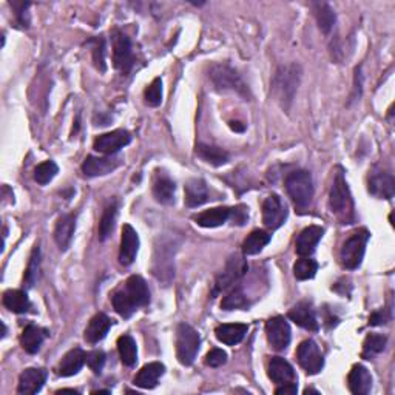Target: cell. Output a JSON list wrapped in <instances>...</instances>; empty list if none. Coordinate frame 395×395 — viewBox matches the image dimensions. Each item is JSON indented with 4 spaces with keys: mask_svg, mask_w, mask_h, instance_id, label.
Returning a JSON list of instances; mask_svg holds the SVG:
<instances>
[{
    "mask_svg": "<svg viewBox=\"0 0 395 395\" xmlns=\"http://www.w3.org/2000/svg\"><path fill=\"white\" fill-rule=\"evenodd\" d=\"M111 303L119 315L130 318L139 307H146L150 303L147 283L139 275H131L124 286L113 292Z\"/></svg>",
    "mask_w": 395,
    "mask_h": 395,
    "instance_id": "obj_1",
    "label": "cell"
},
{
    "mask_svg": "<svg viewBox=\"0 0 395 395\" xmlns=\"http://www.w3.org/2000/svg\"><path fill=\"white\" fill-rule=\"evenodd\" d=\"M329 207L334 215L340 219L343 224H352L355 221V205L352 193L344 178L341 168L335 173L334 183H332L329 192Z\"/></svg>",
    "mask_w": 395,
    "mask_h": 395,
    "instance_id": "obj_2",
    "label": "cell"
},
{
    "mask_svg": "<svg viewBox=\"0 0 395 395\" xmlns=\"http://www.w3.org/2000/svg\"><path fill=\"white\" fill-rule=\"evenodd\" d=\"M284 185L287 195L291 196L293 205L300 212L309 209L313 198V181L309 172L297 170L289 173L284 181Z\"/></svg>",
    "mask_w": 395,
    "mask_h": 395,
    "instance_id": "obj_3",
    "label": "cell"
},
{
    "mask_svg": "<svg viewBox=\"0 0 395 395\" xmlns=\"http://www.w3.org/2000/svg\"><path fill=\"white\" fill-rule=\"evenodd\" d=\"M300 67L298 65H289V67H280L273 78V91L277 95L278 100L283 105V109H289L293 96H295L298 84H300Z\"/></svg>",
    "mask_w": 395,
    "mask_h": 395,
    "instance_id": "obj_4",
    "label": "cell"
},
{
    "mask_svg": "<svg viewBox=\"0 0 395 395\" xmlns=\"http://www.w3.org/2000/svg\"><path fill=\"white\" fill-rule=\"evenodd\" d=\"M369 238H371V234H369L366 229H360L354 232V234L343 242V247L340 250V260L344 269L355 271V269L361 266Z\"/></svg>",
    "mask_w": 395,
    "mask_h": 395,
    "instance_id": "obj_5",
    "label": "cell"
},
{
    "mask_svg": "<svg viewBox=\"0 0 395 395\" xmlns=\"http://www.w3.org/2000/svg\"><path fill=\"white\" fill-rule=\"evenodd\" d=\"M201 338L190 324L181 323L177 329V357L184 366H190L195 361L199 350Z\"/></svg>",
    "mask_w": 395,
    "mask_h": 395,
    "instance_id": "obj_6",
    "label": "cell"
},
{
    "mask_svg": "<svg viewBox=\"0 0 395 395\" xmlns=\"http://www.w3.org/2000/svg\"><path fill=\"white\" fill-rule=\"evenodd\" d=\"M210 79L218 90L235 91L242 98H250L247 85L234 68L224 64H216L210 68Z\"/></svg>",
    "mask_w": 395,
    "mask_h": 395,
    "instance_id": "obj_7",
    "label": "cell"
},
{
    "mask_svg": "<svg viewBox=\"0 0 395 395\" xmlns=\"http://www.w3.org/2000/svg\"><path fill=\"white\" fill-rule=\"evenodd\" d=\"M247 262L244 260L242 255H232L227 264H225L224 271L218 275L216 281H215V286H213V292L212 295L215 298L218 293H223L227 289H230L232 286H235V283H238L244 275L247 272Z\"/></svg>",
    "mask_w": 395,
    "mask_h": 395,
    "instance_id": "obj_8",
    "label": "cell"
},
{
    "mask_svg": "<svg viewBox=\"0 0 395 395\" xmlns=\"http://www.w3.org/2000/svg\"><path fill=\"white\" fill-rule=\"evenodd\" d=\"M113 64L116 70L124 74L130 73L135 64L130 37L119 30L113 31Z\"/></svg>",
    "mask_w": 395,
    "mask_h": 395,
    "instance_id": "obj_9",
    "label": "cell"
},
{
    "mask_svg": "<svg viewBox=\"0 0 395 395\" xmlns=\"http://www.w3.org/2000/svg\"><path fill=\"white\" fill-rule=\"evenodd\" d=\"M368 190L379 199H392L395 193L394 174L383 168H372L368 177Z\"/></svg>",
    "mask_w": 395,
    "mask_h": 395,
    "instance_id": "obj_10",
    "label": "cell"
},
{
    "mask_svg": "<svg viewBox=\"0 0 395 395\" xmlns=\"http://www.w3.org/2000/svg\"><path fill=\"white\" fill-rule=\"evenodd\" d=\"M297 360L307 374L315 375L324 368V357L313 340H304L297 349Z\"/></svg>",
    "mask_w": 395,
    "mask_h": 395,
    "instance_id": "obj_11",
    "label": "cell"
},
{
    "mask_svg": "<svg viewBox=\"0 0 395 395\" xmlns=\"http://www.w3.org/2000/svg\"><path fill=\"white\" fill-rule=\"evenodd\" d=\"M267 341L275 350H284L291 344L292 330L284 317H273L266 323Z\"/></svg>",
    "mask_w": 395,
    "mask_h": 395,
    "instance_id": "obj_12",
    "label": "cell"
},
{
    "mask_svg": "<svg viewBox=\"0 0 395 395\" xmlns=\"http://www.w3.org/2000/svg\"><path fill=\"white\" fill-rule=\"evenodd\" d=\"M287 218V207L281 201L278 195L267 196L264 203H262V221H264L266 227L271 230H277L284 224Z\"/></svg>",
    "mask_w": 395,
    "mask_h": 395,
    "instance_id": "obj_13",
    "label": "cell"
},
{
    "mask_svg": "<svg viewBox=\"0 0 395 395\" xmlns=\"http://www.w3.org/2000/svg\"><path fill=\"white\" fill-rule=\"evenodd\" d=\"M130 142H131V135L127 130H115L110 131V133L98 136L93 147H95V150L99 153L111 156L116 155L119 150L124 148L125 146H128Z\"/></svg>",
    "mask_w": 395,
    "mask_h": 395,
    "instance_id": "obj_14",
    "label": "cell"
},
{
    "mask_svg": "<svg viewBox=\"0 0 395 395\" xmlns=\"http://www.w3.org/2000/svg\"><path fill=\"white\" fill-rule=\"evenodd\" d=\"M139 250V236L130 224H124L121 236V249H119V262L122 266L133 264Z\"/></svg>",
    "mask_w": 395,
    "mask_h": 395,
    "instance_id": "obj_15",
    "label": "cell"
},
{
    "mask_svg": "<svg viewBox=\"0 0 395 395\" xmlns=\"http://www.w3.org/2000/svg\"><path fill=\"white\" fill-rule=\"evenodd\" d=\"M121 159L115 158V156H87V159L82 164V172L85 177L95 178V177H104V174H109L113 170L121 166Z\"/></svg>",
    "mask_w": 395,
    "mask_h": 395,
    "instance_id": "obj_16",
    "label": "cell"
},
{
    "mask_svg": "<svg viewBox=\"0 0 395 395\" xmlns=\"http://www.w3.org/2000/svg\"><path fill=\"white\" fill-rule=\"evenodd\" d=\"M47 381V371L41 368H28L19 377L17 392L31 395L39 392Z\"/></svg>",
    "mask_w": 395,
    "mask_h": 395,
    "instance_id": "obj_17",
    "label": "cell"
},
{
    "mask_svg": "<svg viewBox=\"0 0 395 395\" xmlns=\"http://www.w3.org/2000/svg\"><path fill=\"white\" fill-rule=\"evenodd\" d=\"M287 317H289L297 326H300V328H303L306 330L317 332L319 329L317 313L313 311L312 304L306 303V301H301V303L293 306L289 313H287Z\"/></svg>",
    "mask_w": 395,
    "mask_h": 395,
    "instance_id": "obj_18",
    "label": "cell"
},
{
    "mask_svg": "<svg viewBox=\"0 0 395 395\" xmlns=\"http://www.w3.org/2000/svg\"><path fill=\"white\" fill-rule=\"evenodd\" d=\"M267 374H269V379L277 385L295 383V380H297L295 371H293L291 363L284 359H281V357H272V359L269 360Z\"/></svg>",
    "mask_w": 395,
    "mask_h": 395,
    "instance_id": "obj_19",
    "label": "cell"
},
{
    "mask_svg": "<svg viewBox=\"0 0 395 395\" xmlns=\"http://www.w3.org/2000/svg\"><path fill=\"white\" fill-rule=\"evenodd\" d=\"M324 235V229L319 225H309L300 232L295 242V250L300 256H311L315 252L317 244Z\"/></svg>",
    "mask_w": 395,
    "mask_h": 395,
    "instance_id": "obj_20",
    "label": "cell"
},
{
    "mask_svg": "<svg viewBox=\"0 0 395 395\" xmlns=\"http://www.w3.org/2000/svg\"><path fill=\"white\" fill-rule=\"evenodd\" d=\"M74 230H76V215H74V213L62 215L58 219L54 227V241L60 250H67L70 247Z\"/></svg>",
    "mask_w": 395,
    "mask_h": 395,
    "instance_id": "obj_21",
    "label": "cell"
},
{
    "mask_svg": "<svg viewBox=\"0 0 395 395\" xmlns=\"http://www.w3.org/2000/svg\"><path fill=\"white\" fill-rule=\"evenodd\" d=\"M166 366L159 361L148 363L144 368H141V371L136 374V377L133 380L135 386L141 387V390H153V387L158 385L159 379L164 375Z\"/></svg>",
    "mask_w": 395,
    "mask_h": 395,
    "instance_id": "obj_22",
    "label": "cell"
},
{
    "mask_svg": "<svg viewBox=\"0 0 395 395\" xmlns=\"http://www.w3.org/2000/svg\"><path fill=\"white\" fill-rule=\"evenodd\" d=\"M349 391L355 395H366L372 390V375L365 366L355 365L348 377Z\"/></svg>",
    "mask_w": 395,
    "mask_h": 395,
    "instance_id": "obj_23",
    "label": "cell"
},
{
    "mask_svg": "<svg viewBox=\"0 0 395 395\" xmlns=\"http://www.w3.org/2000/svg\"><path fill=\"white\" fill-rule=\"evenodd\" d=\"M111 328V319L105 315V313H96L95 317L90 319L89 326L85 328L84 338L87 343L96 344L100 340H104L109 334V330Z\"/></svg>",
    "mask_w": 395,
    "mask_h": 395,
    "instance_id": "obj_24",
    "label": "cell"
},
{
    "mask_svg": "<svg viewBox=\"0 0 395 395\" xmlns=\"http://www.w3.org/2000/svg\"><path fill=\"white\" fill-rule=\"evenodd\" d=\"M193 219H195V223L201 225V227L215 229L232 219V209L230 207H215V209L199 213V215H196Z\"/></svg>",
    "mask_w": 395,
    "mask_h": 395,
    "instance_id": "obj_25",
    "label": "cell"
},
{
    "mask_svg": "<svg viewBox=\"0 0 395 395\" xmlns=\"http://www.w3.org/2000/svg\"><path fill=\"white\" fill-rule=\"evenodd\" d=\"M85 363L87 354L80 348H74L64 355L58 368V374L60 377H71V375H76L84 368Z\"/></svg>",
    "mask_w": 395,
    "mask_h": 395,
    "instance_id": "obj_26",
    "label": "cell"
},
{
    "mask_svg": "<svg viewBox=\"0 0 395 395\" xmlns=\"http://www.w3.org/2000/svg\"><path fill=\"white\" fill-rule=\"evenodd\" d=\"M174 192H177V185H174L170 177L166 173H156L153 179V196L161 204H173L174 203Z\"/></svg>",
    "mask_w": 395,
    "mask_h": 395,
    "instance_id": "obj_27",
    "label": "cell"
},
{
    "mask_svg": "<svg viewBox=\"0 0 395 395\" xmlns=\"http://www.w3.org/2000/svg\"><path fill=\"white\" fill-rule=\"evenodd\" d=\"M48 335L49 334L47 329H42L36 324H28L21 335V344L23 350H27L28 354H37Z\"/></svg>",
    "mask_w": 395,
    "mask_h": 395,
    "instance_id": "obj_28",
    "label": "cell"
},
{
    "mask_svg": "<svg viewBox=\"0 0 395 395\" xmlns=\"http://www.w3.org/2000/svg\"><path fill=\"white\" fill-rule=\"evenodd\" d=\"M247 324L235 323V324H219L215 329V335L221 343L227 344V346H235V344L241 343L242 338L247 334Z\"/></svg>",
    "mask_w": 395,
    "mask_h": 395,
    "instance_id": "obj_29",
    "label": "cell"
},
{
    "mask_svg": "<svg viewBox=\"0 0 395 395\" xmlns=\"http://www.w3.org/2000/svg\"><path fill=\"white\" fill-rule=\"evenodd\" d=\"M185 205L187 207H199L209 201V189L203 179L193 178L185 184Z\"/></svg>",
    "mask_w": 395,
    "mask_h": 395,
    "instance_id": "obj_30",
    "label": "cell"
},
{
    "mask_svg": "<svg viewBox=\"0 0 395 395\" xmlns=\"http://www.w3.org/2000/svg\"><path fill=\"white\" fill-rule=\"evenodd\" d=\"M196 155L201 159L205 161L207 164L213 167H221L229 162V153L224 148L210 146V144H198L196 146Z\"/></svg>",
    "mask_w": 395,
    "mask_h": 395,
    "instance_id": "obj_31",
    "label": "cell"
},
{
    "mask_svg": "<svg viewBox=\"0 0 395 395\" xmlns=\"http://www.w3.org/2000/svg\"><path fill=\"white\" fill-rule=\"evenodd\" d=\"M116 218H117V203L116 201H111V203L105 207L102 218H100V221H99L98 236L100 241L109 240V238L111 236L113 230H115Z\"/></svg>",
    "mask_w": 395,
    "mask_h": 395,
    "instance_id": "obj_32",
    "label": "cell"
},
{
    "mask_svg": "<svg viewBox=\"0 0 395 395\" xmlns=\"http://www.w3.org/2000/svg\"><path fill=\"white\" fill-rule=\"evenodd\" d=\"M3 306L14 313H25L30 311L31 301L27 295V292L19 289L6 291L3 293Z\"/></svg>",
    "mask_w": 395,
    "mask_h": 395,
    "instance_id": "obj_33",
    "label": "cell"
},
{
    "mask_svg": "<svg viewBox=\"0 0 395 395\" xmlns=\"http://www.w3.org/2000/svg\"><path fill=\"white\" fill-rule=\"evenodd\" d=\"M312 8H313V12H315L318 28L321 30L324 34H329L337 21L335 11L332 10V6L329 3H324V2L313 3Z\"/></svg>",
    "mask_w": 395,
    "mask_h": 395,
    "instance_id": "obj_34",
    "label": "cell"
},
{
    "mask_svg": "<svg viewBox=\"0 0 395 395\" xmlns=\"http://www.w3.org/2000/svg\"><path fill=\"white\" fill-rule=\"evenodd\" d=\"M117 352L125 366L133 368L137 361V346L131 335H122L117 340Z\"/></svg>",
    "mask_w": 395,
    "mask_h": 395,
    "instance_id": "obj_35",
    "label": "cell"
},
{
    "mask_svg": "<svg viewBox=\"0 0 395 395\" xmlns=\"http://www.w3.org/2000/svg\"><path fill=\"white\" fill-rule=\"evenodd\" d=\"M271 242V235L264 230H253L242 242L244 255H256Z\"/></svg>",
    "mask_w": 395,
    "mask_h": 395,
    "instance_id": "obj_36",
    "label": "cell"
},
{
    "mask_svg": "<svg viewBox=\"0 0 395 395\" xmlns=\"http://www.w3.org/2000/svg\"><path fill=\"white\" fill-rule=\"evenodd\" d=\"M387 343V338L380 334H371L366 337L365 343H363V354L361 357L366 360H371L374 355H379L385 350Z\"/></svg>",
    "mask_w": 395,
    "mask_h": 395,
    "instance_id": "obj_37",
    "label": "cell"
},
{
    "mask_svg": "<svg viewBox=\"0 0 395 395\" xmlns=\"http://www.w3.org/2000/svg\"><path fill=\"white\" fill-rule=\"evenodd\" d=\"M318 272V262L309 256H301L293 266V275L300 281H307L315 277Z\"/></svg>",
    "mask_w": 395,
    "mask_h": 395,
    "instance_id": "obj_38",
    "label": "cell"
},
{
    "mask_svg": "<svg viewBox=\"0 0 395 395\" xmlns=\"http://www.w3.org/2000/svg\"><path fill=\"white\" fill-rule=\"evenodd\" d=\"M39 271H41V247L34 246L23 277V283L27 284V287H33L36 284L37 278H39Z\"/></svg>",
    "mask_w": 395,
    "mask_h": 395,
    "instance_id": "obj_39",
    "label": "cell"
},
{
    "mask_svg": "<svg viewBox=\"0 0 395 395\" xmlns=\"http://www.w3.org/2000/svg\"><path fill=\"white\" fill-rule=\"evenodd\" d=\"M247 306H249V301H247L246 293H244L240 287H234V289H232L221 301V307L224 311L246 309Z\"/></svg>",
    "mask_w": 395,
    "mask_h": 395,
    "instance_id": "obj_40",
    "label": "cell"
},
{
    "mask_svg": "<svg viewBox=\"0 0 395 395\" xmlns=\"http://www.w3.org/2000/svg\"><path fill=\"white\" fill-rule=\"evenodd\" d=\"M59 173V167L54 161H45L34 168V181L41 185H47Z\"/></svg>",
    "mask_w": 395,
    "mask_h": 395,
    "instance_id": "obj_41",
    "label": "cell"
},
{
    "mask_svg": "<svg viewBox=\"0 0 395 395\" xmlns=\"http://www.w3.org/2000/svg\"><path fill=\"white\" fill-rule=\"evenodd\" d=\"M91 45V54H93V62H95V67L99 71H105L106 70V64H105V39L102 36L95 37V39L90 41Z\"/></svg>",
    "mask_w": 395,
    "mask_h": 395,
    "instance_id": "obj_42",
    "label": "cell"
},
{
    "mask_svg": "<svg viewBox=\"0 0 395 395\" xmlns=\"http://www.w3.org/2000/svg\"><path fill=\"white\" fill-rule=\"evenodd\" d=\"M144 99L146 104L150 106H159L162 102V80L161 78H156L152 84H150L146 93H144Z\"/></svg>",
    "mask_w": 395,
    "mask_h": 395,
    "instance_id": "obj_43",
    "label": "cell"
},
{
    "mask_svg": "<svg viewBox=\"0 0 395 395\" xmlns=\"http://www.w3.org/2000/svg\"><path fill=\"white\" fill-rule=\"evenodd\" d=\"M87 365H89V368L96 375L102 372V369L105 366V352L104 350L96 349V350H91V352L87 354Z\"/></svg>",
    "mask_w": 395,
    "mask_h": 395,
    "instance_id": "obj_44",
    "label": "cell"
},
{
    "mask_svg": "<svg viewBox=\"0 0 395 395\" xmlns=\"http://www.w3.org/2000/svg\"><path fill=\"white\" fill-rule=\"evenodd\" d=\"M227 363V354L223 349H212L209 354L205 355V365L210 368H219Z\"/></svg>",
    "mask_w": 395,
    "mask_h": 395,
    "instance_id": "obj_45",
    "label": "cell"
},
{
    "mask_svg": "<svg viewBox=\"0 0 395 395\" xmlns=\"http://www.w3.org/2000/svg\"><path fill=\"white\" fill-rule=\"evenodd\" d=\"M391 315L386 312V309L375 311L371 317H369V326H381L390 321Z\"/></svg>",
    "mask_w": 395,
    "mask_h": 395,
    "instance_id": "obj_46",
    "label": "cell"
},
{
    "mask_svg": "<svg viewBox=\"0 0 395 395\" xmlns=\"http://www.w3.org/2000/svg\"><path fill=\"white\" fill-rule=\"evenodd\" d=\"M14 6L17 8V21L19 23L22 25V27H28V14H27V8L30 6V3H14Z\"/></svg>",
    "mask_w": 395,
    "mask_h": 395,
    "instance_id": "obj_47",
    "label": "cell"
},
{
    "mask_svg": "<svg viewBox=\"0 0 395 395\" xmlns=\"http://www.w3.org/2000/svg\"><path fill=\"white\" fill-rule=\"evenodd\" d=\"M298 391V387H297V383H286V385H281L280 387H277L275 390V394H284V395H295Z\"/></svg>",
    "mask_w": 395,
    "mask_h": 395,
    "instance_id": "obj_48",
    "label": "cell"
},
{
    "mask_svg": "<svg viewBox=\"0 0 395 395\" xmlns=\"http://www.w3.org/2000/svg\"><path fill=\"white\" fill-rule=\"evenodd\" d=\"M62 392H71V394H78V391H76V390H62V391H59L58 394H62Z\"/></svg>",
    "mask_w": 395,
    "mask_h": 395,
    "instance_id": "obj_49",
    "label": "cell"
},
{
    "mask_svg": "<svg viewBox=\"0 0 395 395\" xmlns=\"http://www.w3.org/2000/svg\"><path fill=\"white\" fill-rule=\"evenodd\" d=\"M304 394H319V392L315 391V390H309V387H307V390L304 391Z\"/></svg>",
    "mask_w": 395,
    "mask_h": 395,
    "instance_id": "obj_50",
    "label": "cell"
},
{
    "mask_svg": "<svg viewBox=\"0 0 395 395\" xmlns=\"http://www.w3.org/2000/svg\"><path fill=\"white\" fill-rule=\"evenodd\" d=\"M93 394H110V391H95Z\"/></svg>",
    "mask_w": 395,
    "mask_h": 395,
    "instance_id": "obj_51",
    "label": "cell"
}]
</instances>
